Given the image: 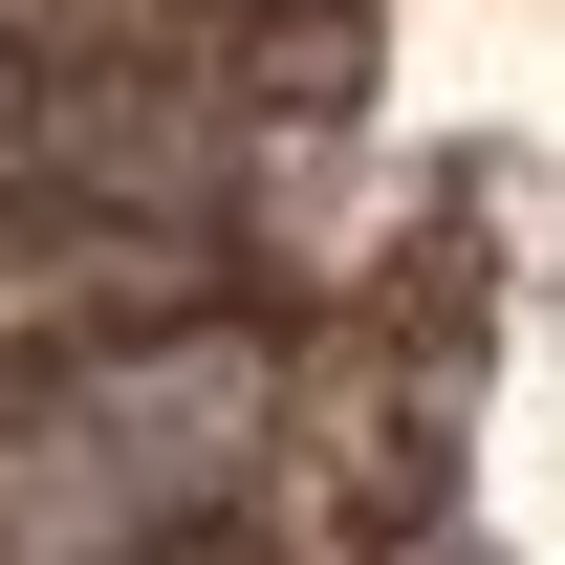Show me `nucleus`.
Here are the masks:
<instances>
[{
    "instance_id": "f257e3e1",
    "label": "nucleus",
    "mask_w": 565,
    "mask_h": 565,
    "mask_svg": "<svg viewBox=\"0 0 565 565\" xmlns=\"http://www.w3.org/2000/svg\"><path fill=\"white\" fill-rule=\"evenodd\" d=\"M152 174H174L152 87H66L44 44H0V196H152Z\"/></svg>"
},
{
    "instance_id": "f03ea898",
    "label": "nucleus",
    "mask_w": 565,
    "mask_h": 565,
    "mask_svg": "<svg viewBox=\"0 0 565 565\" xmlns=\"http://www.w3.org/2000/svg\"><path fill=\"white\" fill-rule=\"evenodd\" d=\"M87 565H217V544H87Z\"/></svg>"
}]
</instances>
